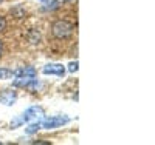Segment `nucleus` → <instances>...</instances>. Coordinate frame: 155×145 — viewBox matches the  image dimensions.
Wrapping results in <instances>:
<instances>
[{"label": "nucleus", "instance_id": "2", "mask_svg": "<svg viewBox=\"0 0 155 145\" xmlns=\"http://www.w3.org/2000/svg\"><path fill=\"white\" fill-rule=\"evenodd\" d=\"M70 122V117L67 116H51V117H47L41 122V128H45V130H53V128H58L64 124H68Z\"/></svg>", "mask_w": 155, "mask_h": 145}, {"label": "nucleus", "instance_id": "9", "mask_svg": "<svg viewBox=\"0 0 155 145\" xmlns=\"http://www.w3.org/2000/svg\"><path fill=\"white\" fill-rule=\"evenodd\" d=\"M37 130H41V122H34V124H30L27 128H25V133H27V134H34Z\"/></svg>", "mask_w": 155, "mask_h": 145}, {"label": "nucleus", "instance_id": "11", "mask_svg": "<svg viewBox=\"0 0 155 145\" xmlns=\"http://www.w3.org/2000/svg\"><path fill=\"white\" fill-rule=\"evenodd\" d=\"M14 76V73L9 71V70H5V68H0V79H11Z\"/></svg>", "mask_w": 155, "mask_h": 145}, {"label": "nucleus", "instance_id": "13", "mask_svg": "<svg viewBox=\"0 0 155 145\" xmlns=\"http://www.w3.org/2000/svg\"><path fill=\"white\" fill-rule=\"evenodd\" d=\"M68 71H70V73L78 71V62H71V63L68 65Z\"/></svg>", "mask_w": 155, "mask_h": 145}, {"label": "nucleus", "instance_id": "5", "mask_svg": "<svg viewBox=\"0 0 155 145\" xmlns=\"http://www.w3.org/2000/svg\"><path fill=\"white\" fill-rule=\"evenodd\" d=\"M16 100H17V93H16V91L5 90V91H2V93H0V103L6 105V107L14 105Z\"/></svg>", "mask_w": 155, "mask_h": 145}, {"label": "nucleus", "instance_id": "15", "mask_svg": "<svg viewBox=\"0 0 155 145\" xmlns=\"http://www.w3.org/2000/svg\"><path fill=\"white\" fill-rule=\"evenodd\" d=\"M2 2H3V0H0V3H2Z\"/></svg>", "mask_w": 155, "mask_h": 145}, {"label": "nucleus", "instance_id": "6", "mask_svg": "<svg viewBox=\"0 0 155 145\" xmlns=\"http://www.w3.org/2000/svg\"><path fill=\"white\" fill-rule=\"evenodd\" d=\"M16 76H23V77H36V70L33 67H25V68H20L14 73Z\"/></svg>", "mask_w": 155, "mask_h": 145}, {"label": "nucleus", "instance_id": "14", "mask_svg": "<svg viewBox=\"0 0 155 145\" xmlns=\"http://www.w3.org/2000/svg\"><path fill=\"white\" fill-rule=\"evenodd\" d=\"M2 52H3V42L0 40V57H2Z\"/></svg>", "mask_w": 155, "mask_h": 145}, {"label": "nucleus", "instance_id": "4", "mask_svg": "<svg viewBox=\"0 0 155 145\" xmlns=\"http://www.w3.org/2000/svg\"><path fill=\"white\" fill-rule=\"evenodd\" d=\"M44 74H56L59 77H64L65 74V68H64L62 63H50V65H45L44 70H42Z\"/></svg>", "mask_w": 155, "mask_h": 145}, {"label": "nucleus", "instance_id": "10", "mask_svg": "<svg viewBox=\"0 0 155 145\" xmlns=\"http://www.w3.org/2000/svg\"><path fill=\"white\" fill-rule=\"evenodd\" d=\"M11 12H12V16H16L17 19H22V17H25V9H23L22 6H16V8L12 9Z\"/></svg>", "mask_w": 155, "mask_h": 145}, {"label": "nucleus", "instance_id": "7", "mask_svg": "<svg viewBox=\"0 0 155 145\" xmlns=\"http://www.w3.org/2000/svg\"><path fill=\"white\" fill-rule=\"evenodd\" d=\"M34 77H23V76H17V79L14 82H12V85L14 87H19V88H27L28 84L33 80Z\"/></svg>", "mask_w": 155, "mask_h": 145}, {"label": "nucleus", "instance_id": "3", "mask_svg": "<svg viewBox=\"0 0 155 145\" xmlns=\"http://www.w3.org/2000/svg\"><path fill=\"white\" fill-rule=\"evenodd\" d=\"M44 117V110L41 107H31L23 113V116L20 117L22 122H31V121H37Z\"/></svg>", "mask_w": 155, "mask_h": 145}, {"label": "nucleus", "instance_id": "1", "mask_svg": "<svg viewBox=\"0 0 155 145\" xmlns=\"http://www.w3.org/2000/svg\"><path fill=\"white\" fill-rule=\"evenodd\" d=\"M73 31H74V25L67 20H56L51 25V34H53V37L59 39V40L71 37Z\"/></svg>", "mask_w": 155, "mask_h": 145}, {"label": "nucleus", "instance_id": "12", "mask_svg": "<svg viewBox=\"0 0 155 145\" xmlns=\"http://www.w3.org/2000/svg\"><path fill=\"white\" fill-rule=\"evenodd\" d=\"M6 30V19L3 16H0V33H3Z\"/></svg>", "mask_w": 155, "mask_h": 145}, {"label": "nucleus", "instance_id": "8", "mask_svg": "<svg viewBox=\"0 0 155 145\" xmlns=\"http://www.w3.org/2000/svg\"><path fill=\"white\" fill-rule=\"evenodd\" d=\"M27 37H28V40L31 43H39L41 42V34H39V31H36V30H31Z\"/></svg>", "mask_w": 155, "mask_h": 145}]
</instances>
